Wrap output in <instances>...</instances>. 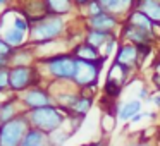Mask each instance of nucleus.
Returning a JSON list of instances; mask_svg holds the SVG:
<instances>
[{
  "instance_id": "f257e3e1",
  "label": "nucleus",
  "mask_w": 160,
  "mask_h": 146,
  "mask_svg": "<svg viewBox=\"0 0 160 146\" xmlns=\"http://www.w3.org/2000/svg\"><path fill=\"white\" fill-rule=\"evenodd\" d=\"M24 114H26V119L29 122V127L38 129V131L47 132V134L64 127L67 124V117H69V114L64 108L57 107V105L35 108V110L24 112Z\"/></svg>"
},
{
  "instance_id": "f03ea898",
  "label": "nucleus",
  "mask_w": 160,
  "mask_h": 146,
  "mask_svg": "<svg viewBox=\"0 0 160 146\" xmlns=\"http://www.w3.org/2000/svg\"><path fill=\"white\" fill-rule=\"evenodd\" d=\"M66 29V22L62 17L57 16H47L40 21L33 22L29 28V41L35 45H47L60 38Z\"/></svg>"
},
{
  "instance_id": "7ed1b4c3",
  "label": "nucleus",
  "mask_w": 160,
  "mask_h": 146,
  "mask_svg": "<svg viewBox=\"0 0 160 146\" xmlns=\"http://www.w3.org/2000/svg\"><path fill=\"white\" fill-rule=\"evenodd\" d=\"M45 72L55 83H72L76 71V57L72 53H55L43 59Z\"/></svg>"
},
{
  "instance_id": "20e7f679",
  "label": "nucleus",
  "mask_w": 160,
  "mask_h": 146,
  "mask_svg": "<svg viewBox=\"0 0 160 146\" xmlns=\"http://www.w3.org/2000/svg\"><path fill=\"white\" fill-rule=\"evenodd\" d=\"M42 84V74L38 67L33 66H12L9 69V91L16 96L22 91Z\"/></svg>"
},
{
  "instance_id": "39448f33",
  "label": "nucleus",
  "mask_w": 160,
  "mask_h": 146,
  "mask_svg": "<svg viewBox=\"0 0 160 146\" xmlns=\"http://www.w3.org/2000/svg\"><path fill=\"white\" fill-rule=\"evenodd\" d=\"M29 129L31 127L26 119V114H21L12 120L4 122L0 125V146H21Z\"/></svg>"
},
{
  "instance_id": "423d86ee",
  "label": "nucleus",
  "mask_w": 160,
  "mask_h": 146,
  "mask_svg": "<svg viewBox=\"0 0 160 146\" xmlns=\"http://www.w3.org/2000/svg\"><path fill=\"white\" fill-rule=\"evenodd\" d=\"M105 60L100 62H86V60H78L76 59V71H74L72 84L81 90H93L98 84L100 71Z\"/></svg>"
},
{
  "instance_id": "0eeeda50",
  "label": "nucleus",
  "mask_w": 160,
  "mask_h": 146,
  "mask_svg": "<svg viewBox=\"0 0 160 146\" xmlns=\"http://www.w3.org/2000/svg\"><path fill=\"white\" fill-rule=\"evenodd\" d=\"M0 38L4 40L7 45H11L14 50L26 46V43L29 41V35L21 29H18L12 22V14L11 11H7L2 17H0Z\"/></svg>"
},
{
  "instance_id": "6e6552de",
  "label": "nucleus",
  "mask_w": 160,
  "mask_h": 146,
  "mask_svg": "<svg viewBox=\"0 0 160 146\" xmlns=\"http://www.w3.org/2000/svg\"><path fill=\"white\" fill-rule=\"evenodd\" d=\"M18 98L21 101L22 108H24V112L48 107V105H55L52 91H48V88H42V86L29 88V90L22 91L21 95H18Z\"/></svg>"
},
{
  "instance_id": "1a4fd4ad",
  "label": "nucleus",
  "mask_w": 160,
  "mask_h": 146,
  "mask_svg": "<svg viewBox=\"0 0 160 146\" xmlns=\"http://www.w3.org/2000/svg\"><path fill=\"white\" fill-rule=\"evenodd\" d=\"M129 72H131V69H128V67L121 66L117 62L112 64L110 69H108V74H107V81H105V96L115 100L121 95V90L124 86V83L128 81Z\"/></svg>"
},
{
  "instance_id": "9d476101",
  "label": "nucleus",
  "mask_w": 160,
  "mask_h": 146,
  "mask_svg": "<svg viewBox=\"0 0 160 146\" xmlns=\"http://www.w3.org/2000/svg\"><path fill=\"white\" fill-rule=\"evenodd\" d=\"M139 60V48L132 43H126V45H121L117 48V53H115V62L121 64V66L128 67V69H132V67L138 66Z\"/></svg>"
},
{
  "instance_id": "9b49d317",
  "label": "nucleus",
  "mask_w": 160,
  "mask_h": 146,
  "mask_svg": "<svg viewBox=\"0 0 160 146\" xmlns=\"http://www.w3.org/2000/svg\"><path fill=\"white\" fill-rule=\"evenodd\" d=\"M88 28L90 29H97V31H105V33H112L117 26V17L114 14L108 12H102L98 16H91L88 17Z\"/></svg>"
},
{
  "instance_id": "f8f14e48",
  "label": "nucleus",
  "mask_w": 160,
  "mask_h": 146,
  "mask_svg": "<svg viewBox=\"0 0 160 146\" xmlns=\"http://www.w3.org/2000/svg\"><path fill=\"white\" fill-rule=\"evenodd\" d=\"M122 36H124L129 43H132V45H136V46L150 45L152 40H153L152 33H146V31H143V29H139V28H134V26L128 24V22H126L124 28H122Z\"/></svg>"
},
{
  "instance_id": "ddd939ff",
  "label": "nucleus",
  "mask_w": 160,
  "mask_h": 146,
  "mask_svg": "<svg viewBox=\"0 0 160 146\" xmlns=\"http://www.w3.org/2000/svg\"><path fill=\"white\" fill-rule=\"evenodd\" d=\"M21 114H24V108H22L21 101H19V98L16 96V95L11 98V100L0 103V122H2V124L12 120V119H16V117H19Z\"/></svg>"
},
{
  "instance_id": "4468645a",
  "label": "nucleus",
  "mask_w": 160,
  "mask_h": 146,
  "mask_svg": "<svg viewBox=\"0 0 160 146\" xmlns=\"http://www.w3.org/2000/svg\"><path fill=\"white\" fill-rule=\"evenodd\" d=\"M71 53H72L78 60H86V62H100V60H105V57L102 55L100 50L91 46V45H88V43H84V41L74 46V48L71 50Z\"/></svg>"
},
{
  "instance_id": "2eb2a0df",
  "label": "nucleus",
  "mask_w": 160,
  "mask_h": 146,
  "mask_svg": "<svg viewBox=\"0 0 160 146\" xmlns=\"http://www.w3.org/2000/svg\"><path fill=\"white\" fill-rule=\"evenodd\" d=\"M128 24L134 26V28H139L146 33H152V35L155 36V26L157 24L148 17V16H145L141 11H138V9H134V11H131L128 14Z\"/></svg>"
},
{
  "instance_id": "dca6fc26",
  "label": "nucleus",
  "mask_w": 160,
  "mask_h": 146,
  "mask_svg": "<svg viewBox=\"0 0 160 146\" xmlns=\"http://www.w3.org/2000/svg\"><path fill=\"white\" fill-rule=\"evenodd\" d=\"M136 9L141 11L145 16H148L157 26L160 24V2L158 0H138Z\"/></svg>"
},
{
  "instance_id": "f3484780",
  "label": "nucleus",
  "mask_w": 160,
  "mask_h": 146,
  "mask_svg": "<svg viewBox=\"0 0 160 146\" xmlns=\"http://www.w3.org/2000/svg\"><path fill=\"white\" fill-rule=\"evenodd\" d=\"M21 146H52V143H50L47 132H42L38 129H29L22 139Z\"/></svg>"
},
{
  "instance_id": "a211bd4d",
  "label": "nucleus",
  "mask_w": 160,
  "mask_h": 146,
  "mask_svg": "<svg viewBox=\"0 0 160 146\" xmlns=\"http://www.w3.org/2000/svg\"><path fill=\"white\" fill-rule=\"evenodd\" d=\"M45 5L48 16H57V17H62L72 11L71 0H45Z\"/></svg>"
},
{
  "instance_id": "6ab92c4d",
  "label": "nucleus",
  "mask_w": 160,
  "mask_h": 146,
  "mask_svg": "<svg viewBox=\"0 0 160 146\" xmlns=\"http://www.w3.org/2000/svg\"><path fill=\"white\" fill-rule=\"evenodd\" d=\"M93 107V96L90 95H84V93H79L76 103L72 105V108L69 110V115H78V117H86V114L91 110Z\"/></svg>"
},
{
  "instance_id": "aec40b11",
  "label": "nucleus",
  "mask_w": 160,
  "mask_h": 146,
  "mask_svg": "<svg viewBox=\"0 0 160 146\" xmlns=\"http://www.w3.org/2000/svg\"><path fill=\"white\" fill-rule=\"evenodd\" d=\"M141 112V101L139 100H131V101H126L119 107L117 110V117L121 122H129L136 114Z\"/></svg>"
},
{
  "instance_id": "412c9836",
  "label": "nucleus",
  "mask_w": 160,
  "mask_h": 146,
  "mask_svg": "<svg viewBox=\"0 0 160 146\" xmlns=\"http://www.w3.org/2000/svg\"><path fill=\"white\" fill-rule=\"evenodd\" d=\"M114 38V35L112 33H105V31H97V29H88L86 36H84V43H88V45L95 46V48H103L105 43L108 41V40Z\"/></svg>"
},
{
  "instance_id": "4be33fe9",
  "label": "nucleus",
  "mask_w": 160,
  "mask_h": 146,
  "mask_svg": "<svg viewBox=\"0 0 160 146\" xmlns=\"http://www.w3.org/2000/svg\"><path fill=\"white\" fill-rule=\"evenodd\" d=\"M33 60H35L33 50H28L26 46H22V48L14 50V53L11 57V67L12 66H33Z\"/></svg>"
},
{
  "instance_id": "5701e85b",
  "label": "nucleus",
  "mask_w": 160,
  "mask_h": 146,
  "mask_svg": "<svg viewBox=\"0 0 160 146\" xmlns=\"http://www.w3.org/2000/svg\"><path fill=\"white\" fill-rule=\"evenodd\" d=\"M72 134H74V132L71 131L69 127H67V129H66V127H60V129H57V131L50 132L48 138H50L52 146H64L71 138H72Z\"/></svg>"
},
{
  "instance_id": "b1692460",
  "label": "nucleus",
  "mask_w": 160,
  "mask_h": 146,
  "mask_svg": "<svg viewBox=\"0 0 160 146\" xmlns=\"http://www.w3.org/2000/svg\"><path fill=\"white\" fill-rule=\"evenodd\" d=\"M9 69L11 67L0 69V91H9Z\"/></svg>"
},
{
  "instance_id": "393cba45",
  "label": "nucleus",
  "mask_w": 160,
  "mask_h": 146,
  "mask_svg": "<svg viewBox=\"0 0 160 146\" xmlns=\"http://www.w3.org/2000/svg\"><path fill=\"white\" fill-rule=\"evenodd\" d=\"M12 53H14V48H12L11 45H7L4 40L0 38V57H4V59H9V60H11Z\"/></svg>"
},
{
  "instance_id": "a878e982",
  "label": "nucleus",
  "mask_w": 160,
  "mask_h": 146,
  "mask_svg": "<svg viewBox=\"0 0 160 146\" xmlns=\"http://www.w3.org/2000/svg\"><path fill=\"white\" fill-rule=\"evenodd\" d=\"M103 12V9L100 7V4H98L97 0H91L90 4H88V17H91V16H98Z\"/></svg>"
},
{
  "instance_id": "bb28decb",
  "label": "nucleus",
  "mask_w": 160,
  "mask_h": 146,
  "mask_svg": "<svg viewBox=\"0 0 160 146\" xmlns=\"http://www.w3.org/2000/svg\"><path fill=\"white\" fill-rule=\"evenodd\" d=\"M115 45H117V40H115V36L112 40H108L107 43H105V46H103V50H102V55L107 59L108 55H110L112 52H114V48H115Z\"/></svg>"
},
{
  "instance_id": "cd10ccee",
  "label": "nucleus",
  "mask_w": 160,
  "mask_h": 146,
  "mask_svg": "<svg viewBox=\"0 0 160 146\" xmlns=\"http://www.w3.org/2000/svg\"><path fill=\"white\" fill-rule=\"evenodd\" d=\"M138 98H139V101H141V100H150L148 90H146V88H141V90H139V93H138Z\"/></svg>"
},
{
  "instance_id": "c85d7f7f",
  "label": "nucleus",
  "mask_w": 160,
  "mask_h": 146,
  "mask_svg": "<svg viewBox=\"0 0 160 146\" xmlns=\"http://www.w3.org/2000/svg\"><path fill=\"white\" fill-rule=\"evenodd\" d=\"M150 101H152L155 107H160V93L153 95V96H150Z\"/></svg>"
},
{
  "instance_id": "c756f323",
  "label": "nucleus",
  "mask_w": 160,
  "mask_h": 146,
  "mask_svg": "<svg viewBox=\"0 0 160 146\" xmlns=\"http://www.w3.org/2000/svg\"><path fill=\"white\" fill-rule=\"evenodd\" d=\"M86 146H107V139H98V141H93Z\"/></svg>"
},
{
  "instance_id": "7c9ffc66",
  "label": "nucleus",
  "mask_w": 160,
  "mask_h": 146,
  "mask_svg": "<svg viewBox=\"0 0 160 146\" xmlns=\"http://www.w3.org/2000/svg\"><path fill=\"white\" fill-rule=\"evenodd\" d=\"M4 67H11V60L0 57V69H4Z\"/></svg>"
},
{
  "instance_id": "2f4dec72",
  "label": "nucleus",
  "mask_w": 160,
  "mask_h": 146,
  "mask_svg": "<svg viewBox=\"0 0 160 146\" xmlns=\"http://www.w3.org/2000/svg\"><path fill=\"white\" fill-rule=\"evenodd\" d=\"M128 146H153L150 141H138V143H129Z\"/></svg>"
},
{
  "instance_id": "473e14b6",
  "label": "nucleus",
  "mask_w": 160,
  "mask_h": 146,
  "mask_svg": "<svg viewBox=\"0 0 160 146\" xmlns=\"http://www.w3.org/2000/svg\"><path fill=\"white\" fill-rule=\"evenodd\" d=\"M153 83H155V86L160 90V74H155V76H153Z\"/></svg>"
},
{
  "instance_id": "72a5a7b5",
  "label": "nucleus",
  "mask_w": 160,
  "mask_h": 146,
  "mask_svg": "<svg viewBox=\"0 0 160 146\" xmlns=\"http://www.w3.org/2000/svg\"><path fill=\"white\" fill-rule=\"evenodd\" d=\"M74 2H76L78 5H88L91 2V0H74Z\"/></svg>"
},
{
  "instance_id": "f704fd0d",
  "label": "nucleus",
  "mask_w": 160,
  "mask_h": 146,
  "mask_svg": "<svg viewBox=\"0 0 160 146\" xmlns=\"http://www.w3.org/2000/svg\"><path fill=\"white\" fill-rule=\"evenodd\" d=\"M5 4H7V0H0V7H4Z\"/></svg>"
},
{
  "instance_id": "c9c22d12",
  "label": "nucleus",
  "mask_w": 160,
  "mask_h": 146,
  "mask_svg": "<svg viewBox=\"0 0 160 146\" xmlns=\"http://www.w3.org/2000/svg\"><path fill=\"white\" fill-rule=\"evenodd\" d=\"M0 125H2V122H0Z\"/></svg>"
},
{
  "instance_id": "e433bc0d",
  "label": "nucleus",
  "mask_w": 160,
  "mask_h": 146,
  "mask_svg": "<svg viewBox=\"0 0 160 146\" xmlns=\"http://www.w3.org/2000/svg\"><path fill=\"white\" fill-rule=\"evenodd\" d=\"M83 146H86V144H83Z\"/></svg>"
},
{
  "instance_id": "4c0bfd02",
  "label": "nucleus",
  "mask_w": 160,
  "mask_h": 146,
  "mask_svg": "<svg viewBox=\"0 0 160 146\" xmlns=\"http://www.w3.org/2000/svg\"><path fill=\"white\" fill-rule=\"evenodd\" d=\"M158 143H160V139H158Z\"/></svg>"
}]
</instances>
